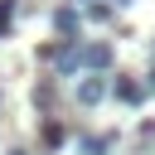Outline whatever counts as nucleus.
I'll use <instances>...</instances> for the list:
<instances>
[{
    "instance_id": "1",
    "label": "nucleus",
    "mask_w": 155,
    "mask_h": 155,
    "mask_svg": "<svg viewBox=\"0 0 155 155\" xmlns=\"http://www.w3.org/2000/svg\"><path fill=\"white\" fill-rule=\"evenodd\" d=\"M102 97H107V82H102V78H87V82L78 87V102H82V107H97Z\"/></svg>"
},
{
    "instance_id": "2",
    "label": "nucleus",
    "mask_w": 155,
    "mask_h": 155,
    "mask_svg": "<svg viewBox=\"0 0 155 155\" xmlns=\"http://www.w3.org/2000/svg\"><path fill=\"white\" fill-rule=\"evenodd\" d=\"M87 63H92V68H111V48H107V44H92V48H87Z\"/></svg>"
},
{
    "instance_id": "3",
    "label": "nucleus",
    "mask_w": 155,
    "mask_h": 155,
    "mask_svg": "<svg viewBox=\"0 0 155 155\" xmlns=\"http://www.w3.org/2000/svg\"><path fill=\"white\" fill-rule=\"evenodd\" d=\"M116 97H121L126 107H136V102L145 97V87H136V82H116Z\"/></svg>"
},
{
    "instance_id": "4",
    "label": "nucleus",
    "mask_w": 155,
    "mask_h": 155,
    "mask_svg": "<svg viewBox=\"0 0 155 155\" xmlns=\"http://www.w3.org/2000/svg\"><path fill=\"white\" fill-rule=\"evenodd\" d=\"M53 24H58V29L68 34V44H73V29H78V15H73V10H58V15H53Z\"/></svg>"
},
{
    "instance_id": "5",
    "label": "nucleus",
    "mask_w": 155,
    "mask_h": 155,
    "mask_svg": "<svg viewBox=\"0 0 155 155\" xmlns=\"http://www.w3.org/2000/svg\"><path fill=\"white\" fill-rule=\"evenodd\" d=\"M63 140H68V136H63V126H53V121H48V126H44V145L53 150V145H63Z\"/></svg>"
},
{
    "instance_id": "6",
    "label": "nucleus",
    "mask_w": 155,
    "mask_h": 155,
    "mask_svg": "<svg viewBox=\"0 0 155 155\" xmlns=\"http://www.w3.org/2000/svg\"><path fill=\"white\" fill-rule=\"evenodd\" d=\"M107 145H111L107 136H102V140H82V150H87V155H107Z\"/></svg>"
},
{
    "instance_id": "7",
    "label": "nucleus",
    "mask_w": 155,
    "mask_h": 155,
    "mask_svg": "<svg viewBox=\"0 0 155 155\" xmlns=\"http://www.w3.org/2000/svg\"><path fill=\"white\" fill-rule=\"evenodd\" d=\"M10 10H15V5H10V0H0V34L10 29Z\"/></svg>"
},
{
    "instance_id": "8",
    "label": "nucleus",
    "mask_w": 155,
    "mask_h": 155,
    "mask_svg": "<svg viewBox=\"0 0 155 155\" xmlns=\"http://www.w3.org/2000/svg\"><path fill=\"white\" fill-rule=\"evenodd\" d=\"M116 5H131V0H116Z\"/></svg>"
}]
</instances>
